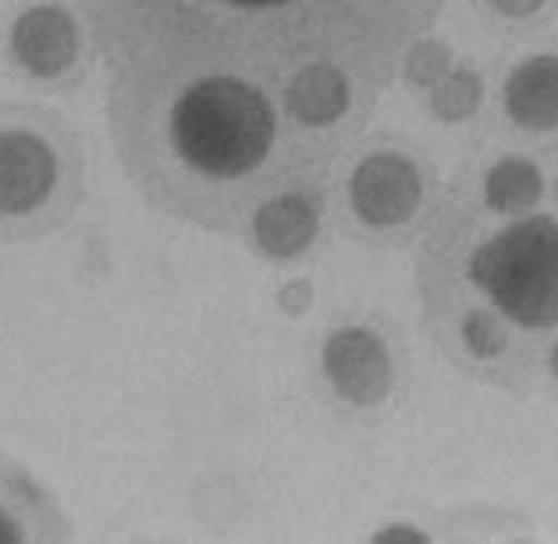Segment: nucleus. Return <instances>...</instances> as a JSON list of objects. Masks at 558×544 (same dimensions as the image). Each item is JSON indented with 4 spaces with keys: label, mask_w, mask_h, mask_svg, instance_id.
<instances>
[{
    "label": "nucleus",
    "mask_w": 558,
    "mask_h": 544,
    "mask_svg": "<svg viewBox=\"0 0 558 544\" xmlns=\"http://www.w3.org/2000/svg\"><path fill=\"white\" fill-rule=\"evenodd\" d=\"M356 86L335 64L292 78L111 75L107 125L121 168L149 207L239 235L313 200L338 154L335 132L352 114Z\"/></svg>",
    "instance_id": "obj_1"
},
{
    "label": "nucleus",
    "mask_w": 558,
    "mask_h": 544,
    "mask_svg": "<svg viewBox=\"0 0 558 544\" xmlns=\"http://www.w3.org/2000/svg\"><path fill=\"white\" fill-rule=\"evenodd\" d=\"M107 75L292 78L335 64L366 89L438 19L441 0H78Z\"/></svg>",
    "instance_id": "obj_2"
},
{
    "label": "nucleus",
    "mask_w": 558,
    "mask_h": 544,
    "mask_svg": "<svg viewBox=\"0 0 558 544\" xmlns=\"http://www.w3.org/2000/svg\"><path fill=\"white\" fill-rule=\"evenodd\" d=\"M495 214L501 221L492 228L476 225V217H445L427 264L456 267L459 285L430 281L427 292L476 295V303L441 310V317L456 328V342L470 360L492 366L509 360L506 374H512V335L558 331V217L537 214V203L523 210L495 207Z\"/></svg>",
    "instance_id": "obj_3"
},
{
    "label": "nucleus",
    "mask_w": 558,
    "mask_h": 544,
    "mask_svg": "<svg viewBox=\"0 0 558 544\" xmlns=\"http://www.w3.org/2000/svg\"><path fill=\"white\" fill-rule=\"evenodd\" d=\"M86 196V149L61 114L0 104V246L64 228Z\"/></svg>",
    "instance_id": "obj_4"
},
{
    "label": "nucleus",
    "mask_w": 558,
    "mask_h": 544,
    "mask_svg": "<svg viewBox=\"0 0 558 544\" xmlns=\"http://www.w3.org/2000/svg\"><path fill=\"white\" fill-rule=\"evenodd\" d=\"M349 203L366 228H402L424 207V174L405 154L377 149V154H366L352 171Z\"/></svg>",
    "instance_id": "obj_5"
},
{
    "label": "nucleus",
    "mask_w": 558,
    "mask_h": 544,
    "mask_svg": "<svg viewBox=\"0 0 558 544\" xmlns=\"http://www.w3.org/2000/svg\"><path fill=\"white\" fill-rule=\"evenodd\" d=\"M324 371L338 396L356 406H377L380 399H388L395 385L385 342L363 328H345L331 338L324 349Z\"/></svg>",
    "instance_id": "obj_6"
},
{
    "label": "nucleus",
    "mask_w": 558,
    "mask_h": 544,
    "mask_svg": "<svg viewBox=\"0 0 558 544\" xmlns=\"http://www.w3.org/2000/svg\"><path fill=\"white\" fill-rule=\"evenodd\" d=\"M506 111L515 125L530 132L558 129V58H530L509 75Z\"/></svg>",
    "instance_id": "obj_7"
},
{
    "label": "nucleus",
    "mask_w": 558,
    "mask_h": 544,
    "mask_svg": "<svg viewBox=\"0 0 558 544\" xmlns=\"http://www.w3.org/2000/svg\"><path fill=\"white\" fill-rule=\"evenodd\" d=\"M476 100H481V83H476V75L462 72V75H452L448 83L438 89V97H434V107L445 114V118H466Z\"/></svg>",
    "instance_id": "obj_8"
},
{
    "label": "nucleus",
    "mask_w": 558,
    "mask_h": 544,
    "mask_svg": "<svg viewBox=\"0 0 558 544\" xmlns=\"http://www.w3.org/2000/svg\"><path fill=\"white\" fill-rule=\"evenodd\" d=\"M377 541H427V534L416 527H388V530H380Z\"/></svg>",
    "instance_id": "obj_9"
},
{
    "label": "nucleus",
    "mask_w": 558,
    "mask_h": 544,
    "mask_svg": "<svg viewBox=\"0 0 558 544\" xmlns=\"http://www.w3.org/2000/svg\"><path fill=\"white\" fill-rule=\"evenodd\" d=\"M495 4L501 8V11H509V15H530L541 0H495Z\"/></svg>",
    "instance_id": "obj_10"
},
{
    "label": "nucleus",
    "mask_w": 558,
    "mask_h": 544,
    "mask_svg": "<svg viewBox=\"0 0 558 544\" xmlns=\"http://www.w3.org/2000/svg\"><path fill=\"white\" fill-rule=\"evenodd\" d=\"M548 374H551V380L558 385V342H555L551 352H548Z\"/></svg>",
    "instance_id": "obj_11"
},
{
    "label": "nucleus",
    "mask_w": 558,
    "mask_h": 544,
    "mask_svg": "<svg viewBox=\"0 0 558 544\" xmlns=\"http://www.w3.org/2000/svg\"><path fill=\"white\" fill-rule=\"evenodd\" d=\"M555 193H558V185H555Z\"/></svg>",
    "instance_id": "obj_12"
}]
</instances>
